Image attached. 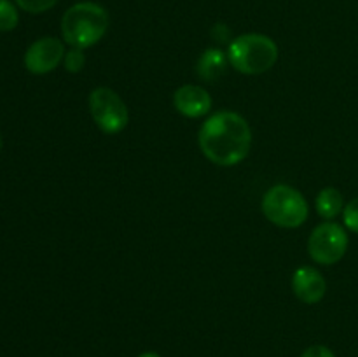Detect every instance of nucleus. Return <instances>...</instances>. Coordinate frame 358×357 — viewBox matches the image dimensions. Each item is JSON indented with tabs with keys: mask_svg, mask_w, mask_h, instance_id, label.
I'll return each instance as SVG.
<instances>
[{
	"mask_svg": "<svg viewBox=\"0 0 358 357\" xmlns=\"http://www.w3.org/2000/svg\"><path fill=\"white\" fill-rule=\"evenodd\" d=\"M227 66H229L227 52H224L219 48H208L198 58L196 74H198L199 79L206 80V83H215L226 74Z\"/></svg>",
	"mask_w": 358,
	"mask_h": 357,
	"instance_id": "10",
	"label": "nucleus"
},
{
	"mask_svg": "<svg viewBox=\"0 0 358 357\" xmlns=\"http://www.w3.org/2000/svg\"><path fill=\"white\" fill-rule=\"evenodd\" d=\"M20 23L17 6L10 0H0V31H10Z\"/></svg>",
	"mask_w": 358,
	"mask_h": 357,
	"instance_id": "12",
	"label": "nucleus"
},
{
	"mask_svg": "<svg viewBox=\"0 0 358 357\" xmlns=\"http://www.w3.org/2000/svg\"><path fill=\"white\" fill-rule=\"evenodd\" d=\"M14 4L30 14H41L52 9L58 4V0H14Z\"/></svg>",
	"mask_w": 358,
	"mask_h": 357,
	"instance_id": "15",
	"label": "nucleus"
},
{
	"mask_svg": "<svg viewBox=\"0 0 358 357\" xmlns=\"http://www.w3.org/2000/svg\"><path fill=\"white\" fill-rule=\"evenodd\" d=\"M343 226L352 233L358 234V196L357 198L350 200L343 210Z\"/></svg>",
	"mask_w": 358,
	"mask_h": 357,
	"instance_id": "14",
	"label": "nucleus"
},
{
	"mask_svg": "<svg viewBox=\"0 0 358 357\" xmlns=\"http://www.w3.org/2000/svg\"><path fill=\"white\" fill-rule=\"evenodd\" d=\"M65 42L58 37H41L24 52V66L30 74L45 76L58 69L65 58Z\"/></svg>",
	"mask_w": 358,
	"mask_h": 357,
	"instance_id": "7",
	"label": "nucleus"
},
{
	"mask_svg": "<svg viewBox=\"0 0 358 357\" xmlns=\"http://www.w3.org/2000/svg\"><path fill=\"white\" fill-rule=\"evenodd\" d=\"M0 149H2V136H0Z\"/></svg>",
	"mask_w": 358,
	"mask_h": 357,
	"instance_id": "18",
	"label": "nucleus"
},
{
	"mask_svg": "<svg viewBox=\"0 0 358 357\" xmlns=\"http://www.w3.org/2000/svg\"><path fill=\"white\" fill-rule=\"evenodd\" d=\"M350 238L346 227L334 220L315 226L308 238V252L315 262L322 266H331L341 261L348 252Z\"/></svg>",
	"mask_w": 358,
	"mask_h": 357,
	"instance_id": "6",
	"label": "nucleus"
},
{
	"mask_svg": "<svg viewBox=\"0 0 358 357\" xmlns=\"http://www.w3.org/2000/svg\"><path fill=\"white\" fill-rule=\"evenodd\" d=\"M212 97L199 84H184L173 93V107L187 119H199L210 115Z\"/></svg>",
	"mask_w": 358,
	"mask_h": 357,
	"instance_id": "8",
	"label": "nucleus"
},
{
	"mask_svg": "<svg viewBox=\"0 0 358 357\" xmlns=\"http://www.w3.org/2000/svg\"><path fill=\"white\" fill-rule=\"evenodd\" d=\"M94 125L105 135H119L129 122V111L121 94L108 86H98L87 97Z\"/></svg>",
	"mask_w": 358,
	"mask_h": 357,
	"instance_id": "5",
	"label": "nucleus"
},
{
	"mask_svg": "<svg viewBox=\"0 0 358 357\" xmlns=\"http://www.w3.org/2000/svg\"><path fill=\"white\" fill-rule=\"evenodd\" d=\"M262 214L275 226L296 230L306 223L310 205L299 189L289 184H276L264 192L261 202Z\"/></svg>",
	"mask_w": 358,
	"mask_h": 357,
	"instance_id": "4",
	"label": "nucleus"
},
{
	"mask_svg": "<svg viewBox=\"0 0 358 357\" xmlns=\"http://www.w3.org/2000/svg\"><path fill=\"white\" fill-rule=\"evenodd\" d=\"M203 156L217 167H236L252 149L250 122L234 111H219L206 115L198 132Z\"/></svg>",
	"mask_w": 358,
	"mask_h": 357,
	"instance_id": "1",
	"label": "nucleus"
},
{
	"mask_svg": "<svg viewBox=\"0 0 358 357\" xmlns=\"http://www.w3.org/2000/svg\"><path fill=\"white\" fill-rule=\"evenodd\" d=\"M110 27L105 7L94 2H79L65 10L62 18V37L70 48L87 49L96 46Z\"/></svg>",
	"mask_w": 358,
	"mask_h": 357,
	"instance_id": "2",
	"label": "nucleus"
},
{
	"mask_svg": "<svg viewBox=\"0 0 358 357\" xmlns=\"http://www.w3.org/2000/svg\"><path fill=\"white\" fill-rule=\"evenodd\" d=\"M63 66H65L66 72L70 74H79L83 72L84 66H86V55H84L83 49L70 48L65 52V58H63Z\"/></svg>",
	"mask_w": 358,
	"mask_h": 357,
	"instance_id": "13",
	"label": "nucleus"
},
{
	"mask_svg": "<svg viewBox=\"0 0 358 357\" xmlns=\"http://www.w3.org/2000/svg\"><path fill=\"white\" fill-rule=\"evenodd\" d=\"M301 357H336V354L325 345H311L310 349L304 350Z\"/></svg>",
	"mask_w": 358,
	"mask_h": 357,
	"instance_id": "16",
	"label": "nucleus"
},
{
	"mask_svg": "<svg viewBox=\"0 0 358 357\" xmlns=\"http://www.w3.org/2000/svg\"><path fill=\"white\" fill-rule=\"evenodd\" d=\"M138 357H161V356L156 352H143V354H140Z\"/></svg>",
	"mask_w": 358,
	"mask_h": 357,
	"instance_id": "17",
	"label": "nucleus"
},
{
	"mask_svg": "<svg viewBox=\"0 0 358 357\" xmlns=\"http://www.w3.org/2000/svg\"><path fill=\"white\" fill-rule=\"evenodd\" d=\"M292 293L304 304H317L327 294V282L315 266H299L292 273Z\"/></svg>",
	"mask_w": 358,
	"mask_h": 357,
	"instance_id": "9",
	"label": "nucleus"
},
{
	"mask_svg": "<svg viewBox=\"0 0 358 357\" xmlns=\"http://www.w3.org/2000/svg\"><path fill=\"white\" fill-rule=\"evenodd\" d=\"M345 198L338 188H324L315 198L317 214L325 220H334L345 210Z\"/></svg>",
	"mask_w": 358,
	"mask_h": 357,
	"instance_id": "11",
	"label": "nucleus"
},
{
	"mask_svg": "<svg viewBox=\"0 0 358 357\" xmlns=\"http://www.w3.org/2000/svg\"><path fill=\"white\" fill-rule=\"evenodd\" d=\"M278 44L264 34L238 35L227 49L229 65L245 76H261L269 72L278 62Z\"/></svg>",
	"mask_w": 358,
	"mask_h": 357,
	"instance_id": "3",
	"label": "nucleus"
}]
</instances>
